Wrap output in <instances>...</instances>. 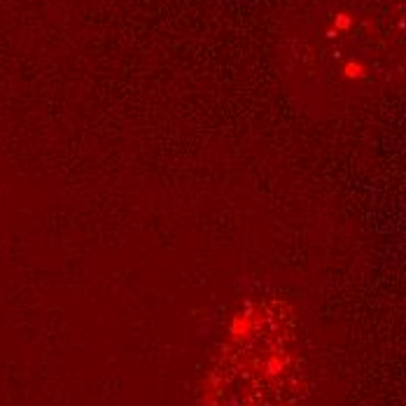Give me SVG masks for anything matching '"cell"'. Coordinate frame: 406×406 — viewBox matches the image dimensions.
Returning <instances> with one entry per match:
<instances>
[{"instance_id":"1","label":"cell","mask_w":406,"mask_h":406,"mask_svg":"<svg viewBox=\"0 0 406 406\" xmlns=\"http://www.w3.org/2000/svg\"><path fill=\"white\" fill-rule=\"evenodd\" d=\"M285 92L313 117L406 92V0H287L274 28Z\"/></svg>"}]
</instances>
